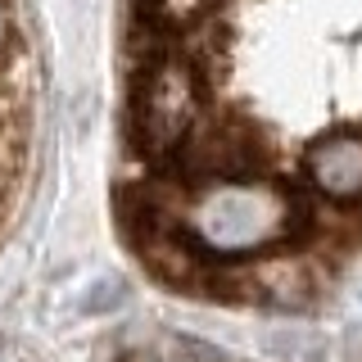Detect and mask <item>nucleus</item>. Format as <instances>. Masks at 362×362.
Here are the masks:
<instances>
[{"instance_id":"1","label":"nucleus","mask_w":362,"mask_h":362,"mask_svg":"<svg viewBox=\"0 0 362 362\" xmlns=\"http://www.w3.org/2000/svg\"><path fill=\"white\" fill-rule=\"evenodd\" d=\"M113 204L181 294H326L362 254V0H132Z\"/></svg>"},{"instance_id":"2","label":"nucleus","mask_w":362,"mask_h":362,"mask_svg":"<svg viewBox=\"0 0 362 362\" xmlns=\"http://www.w3.org/2000/svg\"><path fill=\"white\" fill-rule=\"evenodd\" d=\"M37 145V54L18 0H0V240L14 226Z\"/></svg>"},{"instance_id":"3","label":"nucleus","mask_w":362,"mask_h":362,"mask_svg":"<svg viewBox=\"0 0 362 362\" xmlns=\"http://www.w3.org/2000/svg\"><path fill=\"white\" fill-rule=\"evenodd\" d=\"M0 362H28V358H23L18 349L9 344V339H0Z\"/></svg>"}]
</instances>
